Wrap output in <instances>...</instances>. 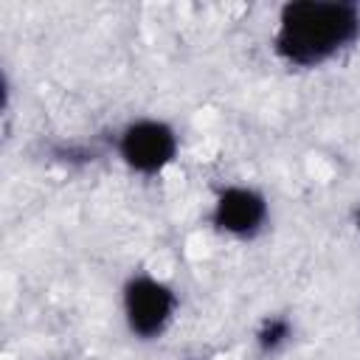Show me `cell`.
<instances>
[{
	"label": "cell",
	"mask_w": 360,
	"mask_h": 360,
	"mask_svg": "<svg viewBox=\"0 0 360 360\" xmlns=\"http://www.w3.org/2000/svg\"><path fill=\"white\" fill-rule=\"evenodd\" d=\"M360 39V6L343 0H295L281 6L276 53L295 68H321Z\"/></svg>",
	"instance_id": "obj_1"
},
{
	"label": "cell",
	"mask_w": 360,
	"mask_h": 360,
	"mask_svg": "<svg viewBox=\"0 0 360 360\" xmlns=\"http://www.w3.org/2000/svg\"><path fill=\"white\" fill-rule=\"evenodd\" d=\"M121 309H124L127 329L135 338L155 340L174 321L177 295L166 281H160L149 273H135L127 278V284L121 290Z\"/></svg>",
	"instance_id": "obj_2"
},
{
	"label": "cell",
	"mask_w": 360,
	"mask_h": 360,
	"mask_svg": "<svg viewBox=\"0 0 360 360\" xmlns=\"http://www.w3.org/2000/svg\"><path fill=\"white\" fill-rule=\"evenodd\" d=\"M177 132L160 118L129 121L115 141L118 158L135 174L155 177L177 158Z\"/></svg>",
	"instance_id": "obj_3"
},
{
	"label": "cell",
	"mask_w": 360,
	"mask_h": 360,
	"mask_svg": "<svg viewBox=\"0 0 360 360\" xmlns=\"http://www.w3.org/2000/svg\"><path fill=\"white\" fill-rule=\"evenodd\" d=\"M267 200L250 186H228L217 194L211 208V225L219 233L236 239H253L267 225Z\"/></svg>",
	"instance_id": "obj_4"
},
{
	"label": "cell",
	"mask_w": 360,
	"mask_h": 360,
	"mask_svg": "<svg viewBox=\"0 0 360 360\" xmlns=\"http://www.w3.org/2000/svg\"><path fill=\"white\" fill-rule=\"evenodd\" d=\"M290 338H292V323L284 315H267L256 329V346L264 354H276L290 343Z\"/></svg>",
	"instance_id": "obj_5"
},
{
	"label": "cell",
	"mask_w": 360,
	"mask_h": 360,
	"mask_svg": "<svg viewBox=\"0 0 360 360\" xmlns=\"http://www.w3.org/2000/svg\"><path fill=\"white\" fill-rule=\"evenodd\" d=\"M357 228H360V211H357Z\"/></svg>",
	"instance_id": "obj_6"
}]
</instances>
